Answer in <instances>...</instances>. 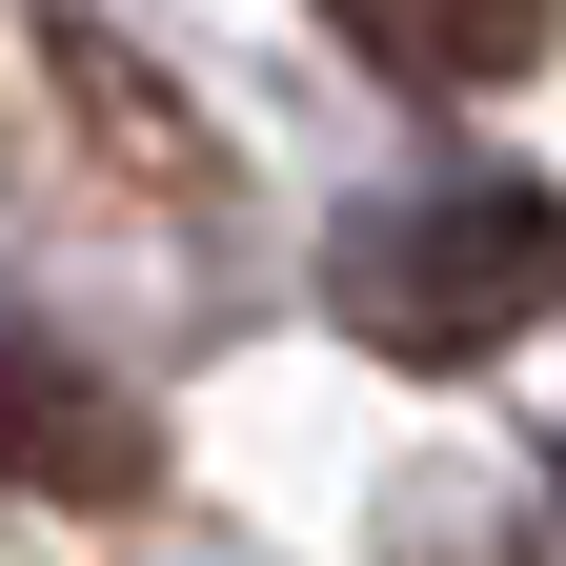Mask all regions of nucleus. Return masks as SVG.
Returning <instances> with one entry per match:
<instances>
[{
    "instance_id": "1",
    "label": "nucleus",
    "mask_w": 566,
    "mask_h": 566,
    "mask_svg": "<svg viewBox=\"0 0 566 566\" xmlns=\"http://www.w3.org/2000/svg\"><path fill=\"white\" fill-rule=\"evenodd\" d=\"M324 304L385 344V365H485L506 324L566 304V202L506 182V163H446V182H405L365 202V223L324 243Z\"/></svg>"
},
{
    "instance_id": "2",
    "label": "nucleus",
    "mask_w": 566,
    "mask_h": 566,
    "mask_svg": "<svg viewBox=\"0 0 566 566\" xmlns=\"http://www.w3.org/2000/svg\"><path fill=\"white\" fill-rule=\"evenodd\" d=\"M0 465H21V485H82V506H122V485L163 465V424H142L102 365H61V344H0Z\"/></svg>"
},
{
    "instance_id": "3",
    "label": "nucleus",
    "mask_w": 566,
    "mask_h": 566,
    "mask_svg": "<svg viewBox=\"0 0 566 566\" xmlns=\"http://www.w3.org/2000/svg\"><path fill=\"white\" fill-rule=\"evenodd\" d=\"M324 21L365 41L385 82H424V102H506V82H546L566 0H324Z\"/></svg>"
},
{
    "instance_id": "4",
    "label": "nucleus",
    "mask_w": 566,
    "mask_h": 566,
    "mask_svg": "<svg viewBox=\"0 0 566 566\" xmlns=\"http://www.w3.org/2000/svg\"><path fill=\"white\" fill-rule=\"evenodd\" d=\"M546 506H566V446H546Z\"/></svg>"
}]
</instances>
